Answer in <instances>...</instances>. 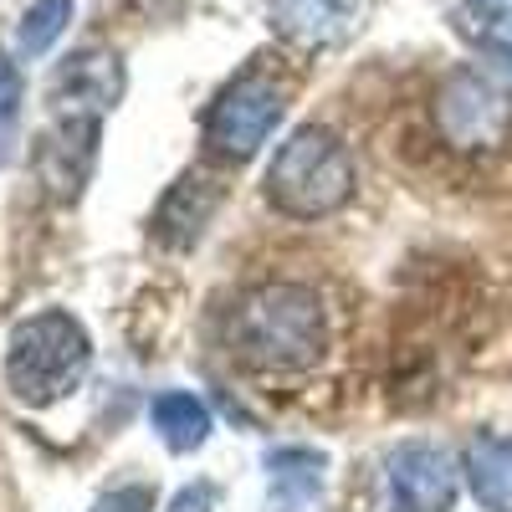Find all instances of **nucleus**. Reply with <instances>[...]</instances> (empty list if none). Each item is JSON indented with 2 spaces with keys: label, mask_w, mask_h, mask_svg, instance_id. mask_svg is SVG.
I'll use <instances>...</instances> for the list:
<instances>
[{
  "label": "nucleus",
  "mask_w": 512,
  "mask_h": 512,
  "mask_svg": "<svg viewBox=\"0 0 512 512\" xmlns=\"http://www.w3.org/2000/svg\"><path fill=\"white\" fill-rule=\"evenodd\" d=\"M221 200H226V180L221 175H210V169H185V175L164 190L154 221H149L154 241L169 246V251H190L205 236V226L216 221Z\"/></svg>",
  "instance_id": "nucleus-9"
},
{
  "label": "nucleus",
  "mask_w": 512,
  "mask_h": 512,
  "mask_svg": "<svg viewBox=\"0 0 512 512\" xmlns=\"http://www.w3.org/2000/svg\"><path fill=\"white\" fill-rule=\"evenodd\" d=\"M67 21H72V0H36V6L21 16V26H16V52L21 57L52 52V41L67 31Z\"/></svg>",
  "instance_id": "nucleus-14"
},
{
  "label": "nucleus",
  "mask_w": 512,
  "mask_h": 512,
  "mask_svg": "<svg viewBox=\"0 0 512 512\" xmlns=\"http://www.w3.org/2000/svg\"><path fill=\"white\" fill-rule=\"evenodd\" d=\"M93 344L82 323L62 308L52 313H31L11 328V344H6V384L11 395L31 410H47L57 400H67L82 374H88Z\"/></svg>",
  "instance_id": "nucleus-3"
},
{
  "label": "nucleus",
  "mask_w": 512,
  "mask_h": 512,
  "mask_svg": "<svg viewBox=\"0 0 512 512\" xmlns=\"http://www.w3.org/2000/svg\"><path fill=\"white\" fill-rule=\"evenodd\" d=\"M354 154L328 128H297L267 164V200L287 221H323L354 200Z\"/></svg>",
  "instance_id": "nucleus-2"
},
{
  "label": "nucleus",
  "mask_w": 512,
  "mask_h": 512,
  "mask_svg": "<svg viewBox=\"0 0 512 512\" xmlns=\"http://www.w3.org/2000/svg\"><path fill=\"white\" fill-rule=\"evenodd\" d=\"M436 134L456 154H497L512 139V93L487 72L456 67L436 93Z\"/></svg>",
  "instance_id": "nucleus-5"
},
{
  "label": "nucleus",
  "mask_w": 512,
  "mask_h": 512,
  "mask_svg": "<svg viewBox=\"0 0 512 512\" xmlns=\"http://www.w3.org/2000/svg\"><path fill=\"white\" fill-rule=\"evenodd\" d=\"M507 6H512V0H466L461 16H477L472 26H492V21H502V16H507Z\"/></svg>",
  "instance_id": "nucleus-18"
},
{
  "label": "nucleus",
  "mask_w": 512,
  "mask_h": 512,
  "mask_svg": "<svg viewBox=\"0 0 512 512\" xmlns=\"http://www.w3.org/2000/svg\"><path fill=\"white\" fill-rule=\"evenodd\" d=\"M123 62L108 47H82L47 77L52 118H103L123 98Z\"/></svg>",
  "instance_id": "nucleus-7"
},
{
  "label": "nucleus",
  "mask_w": 512,
  "mask_h": 512,
  "mask_svg": "<svg viewBox=\"0 0 512 512\" xmlns=\"http://www.w3.org/2000/svg\"><path fill=\"white\" fill-rule=\"evenodd\" d=\"M93 512H154V492L149 487H113L98 497Z\"/></svg>",
  "instance_id": "nucleus-15"
},
{
  "label": "nucleus",
  "mask_w": 512,
  "mask_h": 512,
  "mask_svg": "<svg viewBox=\"0 0 512 512\" xmlns=\"http://www.w3.org/2000/svg\"><path fill=\"white\" fill-rule=\"evenodd\" d=\"M216 507V487L210 482H190L185 492H175V502H169V512H210Z\"/></svg>",
  "instance_id": "nucleus-17"
},
{
  "label": "nucleus",
  "mask_w": 512,
  "mask_h": 512,
  "mask_svg": "<svg viewBox=\"0 0 512 512\" xmlns=\"http://www.w3.org/2000/svg\"><path fill=\"white\" fill-rule=\"evenodd\" d=\"M487 47L497 52V62H507V67H512V21H507V26H497V31L487 36Z\"/></svg>",
  "instance_id": "nucleus-19"
},
{
  "label": "nucleus",
  "mask_w": 512,
  "mask_h": 512,
  "mask_svg": "<svg viewBox=\"0 0 512 512\" xmlns=\"http://www.w3.org/2000/svg\"><path fill=\"white\" fill-rule=\"evenodd\" d=\"M149 420H154L159 441H164L169 451H175V456L200 451V446H205V436H210V410H205V400H200V395H190V390L154 395Z\"/></svg>",
  "instance_id": "nucleus-13"
},
{
  "label": "nucleus",
  "mask_w": 512,
  "mask_h": 512,
  "mask_svg": "<svg viewBox=\"0 0 512 512\" xmlns=\"http://www.w3.org/2000/svg\"><path fill=\"white\" fill-rule=\"evenodd\" d=\"M267 507L272 512H308L323 497L328 477V456L308 446H277L267 451Z\"/></svg>",
  "instance_id": "nucleus-11"
},
{
  "label": "nucleus",
  "mask_w": 512,
  "mask_h": 512,
  "mask_svg": "<svg viewBox=\"0 0 512 512\" xmlns=\"http://www.w3.org/2000/svg\"><path fill=\"white\" fill-rule=\"evenodd\" d=\"M364 11V0H267V21L282 41L303 52H318V47H333L354 31Z\"/></svg>",
  "instance_id": "nucleus-10"
},
{
  "label": "nucleus",
  "mask_w": 512,
  "mask_h": 512,
  "mask_svg": "<svg viewBox=\"0 0 512 512\" xmlns=\"http://www.w3.org/2000/svg\"><path fill=\"white\" fill-rule=\"evenodd\" d=\"M16 108H21V72H16V62L0 57V123H11Z\"/></svg>",
  "instance_id": "nucleus-16"
},
{
  "label": "nucleus",
  "mask_w": 512,
  "mask_h": 512,
  "mask_svg": "<svg viewBox=\"0 0 512 512\" xmlns=\"http://www.w3.org/2000/svg\"><path fill=\"white\" fill-rule=\"evenodd\" d=\"M226 349L251 374H308L328 354L323 297L303 282H267L236 297L226 318Z\"/></svg>",
  "instance_id": "nucleus-1"
},
{
  "label": "nucleus",
  "mask_w": 512,
  "mask_h": 512,
  "mask_svg": "<svg viewBox=\"0 0 512 512\" xmlns=\"http://www.w3.org/2000/svg\"><path fill=\"white\" fill-rule=\"evenodd\" d=\"M461 472L446 446L400 441L384 456V507L390 512H451Z\"/></svg>",
  "instance_id": "nucleus-6"
},
{
  "label": "nucleus",
  "mask_w": 512,
  "mask_h": 512,
  "mask_svg": "<svg viewBox=\"0 0 512 512\" xmlns=\"http://www.w3.org/2000/svg\"><path fill=\"white\" fill-rule=\"evenodd\" d=\"M282 113H287V82L277 72H267V67H246L241 77H231L221 88V98L205 108L200 139H205V149L216 159L246 164L277 134Z\"/></svg>",
  "instance_id": "nucleus-4"
},
{
  "label": "nucleus",
  "mask_w": 512,
  "mask_h": 512,
  "mask_svg": "<svg viewBox=\"0 0 512 512\" xmlns=\"http://www.w3.org/2000/svg\"><path fill=\"white\" fill-rule=\"evenodd\" d=\"M461 472H466V487L482 502V512H512V436H472L461 456Z\"/></svg>",
  "instance_id": "nucleus-12"
},
{
  "label": "nucleus",
  "mask_w": 512,
  "mask_h": 512,
  "mask_svg": "<svg viewBox=\"0 0 512 512\" xmlns=\"http://www.w3.org/2000/svg\"><path fill=\"white\" fill-rule=\"evenodd\" d=\"M98 128L103 118H52V128L36 139V180L52 200L72 205L88 190L98 164Z\"/></svg>",
  "instance_id": "nucleus-8"
}]
</instances>
